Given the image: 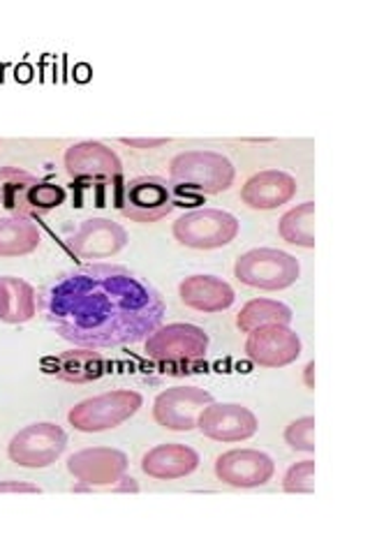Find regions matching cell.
<instances>
[{
    "label": "cell",
    "mask_w": 370,
    "mask_h": 555,
    "mask_svg": "<svg viewBox=\"0 0 370 555\" xmlns=\"http://www.w3.org/2000/svg\"><path fill=\"white\" fill-rule=\"evenodd\" d=\"M120 214L132 222H157L174 211L169 183L161 177H137L123 185L118 204Z\"/></svg>",
    "instance_id": "10"
},
{
    "label": "cell",
    "mask_w": 370,
    "mask_h": 555,
    "mask_svg": "<svg viewBox=\"0 0 370 555\" xmlns=\"http://www.w3.org/2000/svg\"><path fill=\"white\" fill-rule=\"evenodd\" d=\"M273 475V459L259 449H232L216 459V477L232 489H259Z\"/></svg>",
    "instance_id": "15"
},
{
    "label": "cell",
    "mask_w": 370,
    "mask_h": 555,
    "mask_svg": "<svg viewBox=\"0 0 370 555\" xmlns=\"http://www.w3.org/2000/svg\"><path fill=\"white\" fill-rule=\"evenodd\" d=\"M118 142L123 144V146H130V149H142V151H146V149H161V146H165L169 139H165V137H157V139H132V137H120Z\"/></svg>",
    "instance_id": "27"
},
{
    "label": "cell",
    "mask_w": 370,
    "mask_h": 555,
    "mask_svg": "<svg viewBox=\"0 0 370 555\" xmlns=\"http://www.w3.org/2000/svg\"><path fill=\"white\" fill-rule=\"evenodd\" d=\"M38 294L24 278L0 275V320L8 324H24L35 318Z\"/></svg>",
    "instance_id": "21"
},
{
    "label": "cell",
    "mask_w": 370,
    "mask_h": 555,
    "mask_svg": "<svg viewBox=\"0 0 370 555\" xmlns=\"http://www.w3.org/2000/svg\"><path fill=\"white\" fill-rule=\"evenodd\" d=\"M67 447V433L51 422L30 424L8 444V456L12 463L30 467V470H42V467L54 465Z\"/></svg>",
    "instance_id": "8"
},
{
    "label": "cell",
    "mask_w": 370,
    "mask_h": 555,
    "mask_svg": "<svg viewBox=\"0 0 370 555\" xmlns=\"http://www.w3.org/2000/svg\"><path fill=\"white\" fill-rule=\"evenodd\" d=\"M171 183L204 195H218L234 185L237 169L232 160L216 151H186L169 163Z\"/></svg>",
    "instance_id": "4"
},
{
    "label": "cell",
    "mask_w": 370,
    "mask_h": 555,
    "mask_svg": "<svg viewBox=\"0 0 370 555\" xmlns=\"http://www.w3.org/2000/svg\"><path fill=\"white\" fill-rule=\"evenodd\" d=\"M197 467H200L197 451L179 442L157 444L151 451H146L142 459V473L161 481L188 477L195 473Z\"/></svg>",
    "instance_id": "18"
},
{
    "label": "cell",
    "mask_w": 370,
    "mask_h": 555,
    "mask_svg": "<svg viewBox=\"0 0 370 555\" xmlns=\"http://www.w3.org/2000/svg\"><path fill=\"white\" fill-rule=\"evenodd\" d=\"M128 232L112 218H88L65 236L69 253L81 259H107L128 246Z\"/></svg>",
    "instance_id": "13"
},
{
    "label": "cell",
    "mask_w": 370,
    "mask_h": 555,
    "mask_svg": "<svg viewBox=\"0 0 370 555\" xmlns=\"http://www.w3.org/2000/svg\"><path fill=\"white\" fill-rule=\"evenodd\" d=\"M315 220V204L304 202L280 218L278 222V234L283 241L292 243L298 248H315V234H312V222Z\"/></svg>",
    "instance_id": "24"
},
{
    "label": "cell",
    "mask_w": 370,
    "mask_h": 555,
    "mask_svg": "<svg viewBox=\"0 0 370 555\" xmlns=\"http://www.w3.org/2000/svg\"><path fill=\"white\" fill-rule=\"evenodd\" d=\"M210 338L202 326L176 322L157 326L144 340V352L149 354V359L161 363H190L204 359Z\"/></svg>",
    "instance_id": "9"
},
{
    "label": "cell",
    "mask_w": 370,
    "mask_h": 555,
    "mask_svg": "<svg viewBox=\"0 0 370 555\" xmlns=\"http://www.w3.org/2000/svg\"><path fill=\"white\" fill-rule=\"evenodd\" d=\"M40 248V230L33 218H0V257H24Z\"/></svg>",
    "instance_id": "22"
},
{
    "label": "cell",
    "mask_w": 370,
    "mask_h": 555,
    "mask_svg": "<svg viewBox=\"0 0 370 555\" xmlns=\"http://www.w3.org/2000/svg\"><path fill=\"white\" fill-rule=\"evenodd\" d=\"M181 301L200 312H222L232 308L237 294L232 285L216 275H190L179 285Z\"/></svg>",
    "instance_id": "19"
},
{
    "label": "cell",
    "mask_w": 370,
    "mask_h": 555,
    "mask_svg": "<svg viewBox=\"0 0 370 555\" xmlns=\"http://www.w3.org/2000/svg\"><path fill=\"white\" fill-rule=\"evenodd\" d=\"M0 493H42V489L28 481H0Z\"/></svg>",
    "instance_id": "28"
},
{
    "label": "cell",
    "mask_w": 370,
    "mask_h": 555,
    "mask_svg": "<svg viewBox=\"0 0 370 555\" xmlns=\"http://www.w3.org/2000/svg\"><path fill=\"white\" fill-rule=\"evenodd\" d=\"M296 190L298 185L292 173L280 169H264L253 173L243 183L241 202L248 208H255V211H273V208L292 202Z\"/></svg>",
    "instance_id": "17"
},
{
    "label": "cell",
    "mask_w": 370,
    "mask_h": 555,
    "mask_svg": "<svg viewBox=\"0 0 370 555\" xmlns=\"http://www.w3.org/2000/svg\"><path fill=\"white\" fill-rule=\"evenodd\" d=\"M241 224L237 216L222 208H197V211L183 214L174 222L171 234L186 248L216 250L229 246L239 236Z\"/></svg>",
    "instance_id": "7"
},
{
    "label": "cell",
    "mask_w": 370,
    "mask_h": 555,
    "mask_svg": "<svg viewBox=\"0 0 370 555\" xmlns=\"http://www.w3.org/2000/svg\"><path fill=\"white\" fill-rule=\"evenodd\" d=\"M40 310L54 332L88 350L144 343L163 326L167 306L151 283L123 264L67 269L40 289Z\"/></svg>",
    "instance_id": "1"
},
{
    "label": "cell",
    "mask_w": 370,
    "mask_h": 555,
    "mask_svg": "<svg viewBox=\"0 0 370 555\" xmlns=\"http://www.w3.org/2000/svg\"><path fill=\"white\" fill-rule=\"evenodd\" d=\"M285 493H312L315 491V461H302L290 465L283 477Z\"/></svg>",
    "instance_id": "26"
},
{
    "label": "cell",
    "mask_w": 370,
    "mask_h": 555,
    "mask_svg": "<svg viewBox=\"0 0 370 555\" xmlns=\"http://www.w3.org/2000/svg\"><path fill=\"white\" fill-rule=\"evenodd\" d=\"M304 382L308 389H315V361H308L306 369H304Z\"/></svg>",
    "instance_id": "29"
},
{
    "label": "cell",
    "mask_w": 370,
    "mask_h": 555,
    "mask_svg": "<svg viewBox=\"0 0 370 555\" xmlns=\"http://www.w3.org/2000/svg\"><path fill=\"white\" fill-rule=\"evenodd\" d=\"M144 405V398L132 389H116L77 403L67 412V422L81 433H104L126 424Z\"/></svg>",
    "instance_id": "5"
},
{
    "label": "cell",
    "mask_w": 370,
    "mask_h": 555,
    "mask_svg": "<svg viewBox=\"0 0 370 555\" xmlns=\"http://www.w3.org/2000/svg\"><path fill=\"white\" fill-rule=\"evenodd\" d=\"M128 465L130 461L123 451L112 447H93L69 456L67 473L79 481V486L73 489L75 493H137L139 483L137 479L128 477Z\"/></svg>",
    "instance_id": "2"
},
{
    "label": "cell",
    "mask_w": 370,
    "mask_h": 555,
    "mask_svg": "<svg viewBox=\"0 0 370 555\" xmlns=\"http://www.w3.org/2000/svg\"><path fill=\"white\" fill-rule=\"evenodd\" d=\"M237 281L255 287V289H267L278 292L292 287L298 275H302V264L298 259L285 250L278 248H255L243 253L237 264H234Z\"/></svg>",
    "instance_id": "6"
},
{
    "label": "cell",
    "mask_w": 370,
    "mask_h": 555,
    "mask_svg": "<svg viewBox=\"0 0 370 555\" xmlns=\"http://www.w3.org/2000/svg\"><path fill=\"white\" fill-rule=\"evenodd\" d=\"M208 403H214V396L202 387H171L157 393L153 403V420L167 430L188 433L197 428V416Z\"/></svg>",
    "instance_id": "11"
},
{
    "label": "cell",
    "mask_w": 370,
    "mask_h": 555,
    "mask_svg": "<svg viewBox=\"0 0 370 555\" xmlns=\"http://www.w3.org/2000/svg\"><path fill=\"white\" fill-rule=\"evenodd\" d=\"M285 442L294 451L315 454V416H302L285 428Z\"/></svg>",
    "instance_id": "25"
},
{
    "label": "cell",
    "mask_w": 370,
    "mask_h": 555,
    "mask_svg": "<svg viewBox=\"0 0 370 555\" xmlns=\"http://www.w3.org/2000/svg\"><path fill=\"white\" fill-rule=\"evenodd\" d=\"M197 428L202 436L216 442H243L251 440L259 422L253 410L239 403H208L200 416H197Z\"/></svg>",
    "instance_id": "14"
},
{
    "label": "cell",
    "mask_w": 370,
    "mask_h": 555,
    "mask_svg": "<svg viewBox=\"0 0 370 555\" xmlns=\"http://www.w3.org/2000/svg\"><path fill=\"white\" fill-rule=\"evenodd\" d=\"M65 171L75 181L116 183L123 177V163L107 144L79 142L65 151Z\"/></svg>",
    "instance_id": "16"
},
{
    "label": "cell",
    "mask_w": 370,
    "mask_h": 555,
    "mask_svg": "<svg viewBox=\"0 0 370 555\" xmlns=\"http://www.w3.org/2000/svg\"><path fill=\"white\" fill-rule=\"evenodd\" d=\"M67 193L20 167H0V208L10 216L40 218L65 204Z\"/></svg>",
    "instance_id": "3"
},
{
    "label": "cell",
    "mask_w": 370,
    "mask_h": 555,
    "mask_svg": "<svg viewBox=\"0 0 370 555\" xmlns=\"http://www.w3.org/2000/svg\"><path fill=\"white\" fill-rule=\"evenodd\" d=\"M292 320H294V312L283 301L253 299L241 308V312L237 315V326L243 334H251V332H255V328L269 326V324L290 326Z\"/></svg>",
    "instance_id": "23"
},
{
    "label": "cell",
    "mask_w": 370,
    "mask_h": 555,
    "mask_svg": "<svg viewBox=\"0 0 370 555\" xmlns=\"http://www.w3.org/2000/svg\"><path fill=\"white\" fill-rule=\"evenodd\" d=\"M104 366H107V361L100 352L88 350V347H75V350L47 359L44 373L69 382V385H88V382H95L104 375Z\"/></svg>",
    "instance_id": "20"
},
{
    "label": "cell",
    "mask_w": 370,
    "mask_h": 555,
    "mask_svg": "<svg viewBox=\"0 0 370 555\" xmlns=\"http://www.w3.org/2000/svg\"><path fill=\"white\" fill-rule=\"evenodd\" d=\"M302 338L290 326H259L245 340V354L261 369H285L302 357Z\"/></svg>",
    "instance_id": "12"
}]
</instances>
